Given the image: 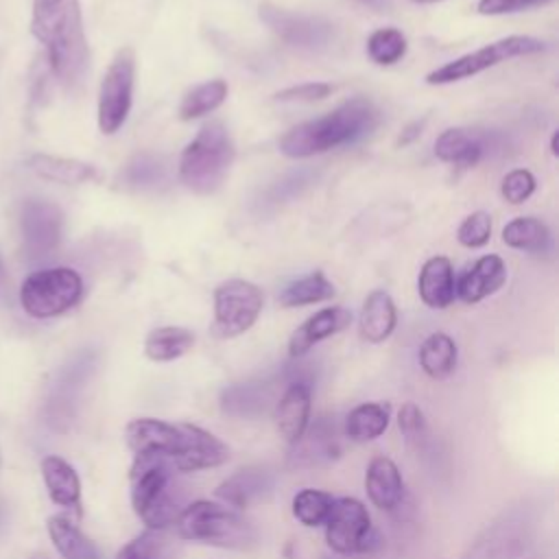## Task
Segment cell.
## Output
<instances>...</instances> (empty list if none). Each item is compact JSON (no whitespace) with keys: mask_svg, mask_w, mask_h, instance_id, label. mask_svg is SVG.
<instances>
[{"mask_svg":"<svg viewBox=\"0 0 559 559\" xmlns=\"http://www.w3.org/2000/svg\"><path fill=\"white\" fill-rule=\"evenodd\" d=\"M133 461H162L175 472L212 469L229 459V448L210 430L188 421L135 417L124 428Z\"/></svg>","mask_w":559,"mask_h":559,"instance_id":"cell-1","label":"cell"},{"mask_svg":"<svg viewBox=\"0 0 559 559\" xmlns=\"http://www.w3.org/2000/svg\"><path fill=\"white\" fill-rule=\"evenodd\" d=\"M31 33L44 46L55 79L72 90L90 63L79 0H33Z\"/></svg>","mask_w":559,"mask_h":559,"instance_id":"cell-2","label":"cell"},{"mask_svg":"<svg viewBox=\"0 0 559 559\" xmlns=\"http://www.w3.org/2000/svg\"><path fill=\"white\" fill-rule=\"evenodd\" d=\"M378 122V111L367 98H352L325 116L306 120L280 138L286 157H310L330 148L352 144L367 135Z\"/></svg>","mask_w":559,"mask_h":559,"instance_id":"cell-3","label":"cell"},{"mask_svg":"<svg viewBox=\"0 0 559 559\" xmlns=\"http://www.w3.org/2000/svg\"><path fill=\"white\" fill-rule=\"evenodd\" d=\"M177 535L188 542L229 550H249L258 544L255 526L234 507L214 500L186 504L175 520Z\"/></svg>","mask_w":559,"mask_h":559,"instance_id":"cell-4","label":"cell"},{"mask_svg":"<svg viewBox=\"0 0 559 559\" xmlns=\"http://www.w3.org/2000/svg\"><path fill=\"white\" fill-rule=\"evenodd\" d=\"M234 155L236 148L227 127L218 120H210L181 151L179 179L197 194H212L223 186Z\"/></svg>","mask_w":559,"mask_h":559,"instance_id":"cell-5","label":"cell"},{"mask_svg":"<svg viewBox=\"0 0 559 559\" xmlns=\"http://www.w3.org/2000/svg\"><path fill=\"white\" fill-rule=\"evenodd\" d=\"M175 474L177 472L162 461L131 463V507L151 531L173 526L186 507Z\"/></svg>","mask_w":559,"mask_h":559,"instance_id":"cell-6","label":"cell"},{"mask_svg":"<svg viewBox=\"0 0 559 559\" xmlns=\"http://www.w3.org/2000/svg\"><path fill=\"white\" fill-rule=\"evenodd\" d=\"M83 277L70 266L31 273L20 286V306L33 319H52L72 310L83 297Z\"/></svg>","mask_w":559,"mask_h":559,"instance_id":"cell-7","label":"cell"},{"mask_svg":"<svg viewBox=\"0 0 559 559\" xmlns=\"http://www.w3.org/2000/svg\"><path fill=\"white\" fill-rule=\"evenodd\" d=\"M323 526L330 550L341 557L373 555L384 546V539L373 526L367 507L352 496L334 498L332 511Z\"/></svg>","mask_w":559,"mask_h":559,"instance_id":"cell-8","label":"cell"},{"mask_svg":"<svg viewBox=\"0 0 559 559\" xmlns=\"http://www.w3.org/2000/svg\"><path fill=\"white\" fill-rule=\"evenodd\" d=\"M533 537V515L520 504L504 509L467 546L461 559H522Z\"/></svg>","mask_w":559,"mask_h":559,"instance_id":"cell-9","label":"cell"},{"mask_svg":"<svg viewBox=\"0 0 559 559\" xmlns=\"http://www.w3.org/2000/svg\"><path fill=\"white\" fill-rule=\"evenodd\" d=\"M544 41L531 35H509L498 41H491L478 50H472L459 59H452L437 70L426 74L428 85H445L454 81L469 79L487 68H493L502 61L515 59V57H526V55H537L544 52Z\"/></svg>","mask_w":559,"mask_h":559,"instance_id":"cell-10","label":"cell"},{"mask_svg":"<svg viewBox=\"0 0 559 559\" xmlns=\"http://www.w3.org/2000/svg\"><path fill=\"white\" fill-rule=\"evenodd\" d=\"M135 83V55L133 48H120L109 61L100 90H98V129L105 135L116 133L131 111Z\"/></svg>","mask_w":559,"mask_h":559,"instance_id":"cell-11","label":"cell"},{"mask_svg":"<svg viewBox=\"0 0 559 559\" xmlns=\"http://www.w3.org/2000/svg\"><path fill=\"white\" fill-rule=\"evenodd\" d=\"M264 306L262 290L247 280H227L214 288V323L216 338H234L247 332L260 317Z\"/></svg>","mask_w":559,"mask_h":559,"instance_id":"cell-12","label":"cell"},{"mask_svg":"<svg viewBox=\"0 0 559 559\" xmlns=\"http://www.w3.org/2000/svg\"><path fill=\"white\" fill-rule=\"evenodd\" d=\"M260 20L288 46L304 50H321L328 48L334 39V26L325 17L308 15L299 11H288L271 2H262L258 7Z\"/></svg>","mask_w":559,"mask_h":559,"instance_id":"cell-13","label":"cell"},{"mask_svg":"<svg viewBox=\"0 0 559 559\" xmlns=\"http://www.w3.org/2000/svg\"><path fill=\"white\" fill-rule=\"evenodd\" d=\"M20 231L24 255L44 260L52 255L63 236V212L46 199H26L20 207Z\"/></svg>","mask_w":559,"mask_h":559,"instance_id":"cell-14","label":"cell"},{"mask_svg":"<svg viewBox=\"0 0 559 559\" xmlns=\"http://www.w3.org/2000/svg\"><path fill=\"white\" fill-rule=\"evenodd\" d=\"M94 371V354L83 352L74 356L61 371L46 402V424L55 430H68L76 413L79 391Z\"/></svg>","mask_w":559,"mask_h":559,"instance_id":"cell-15","label":"cell"},{"mask_svg":"<svg viewBox=\"0 0 559 559\" xmlns=\"http://www.w3.org/2000/svg\"><path fill=\"white\" fill-rule=\"evenodd\" d=\"M341 456L338 430L336 426L321 417L314 424H308L304 435L290 443L288 465L290 467H321L334 463Z\"/></svg>","mask_w":559,"mask_h":559,"instance_id":"cell-16","label":"cell"},{"mask_svg":"<svg viewBox=\"0 0 559 559\" xmlns=\"http://www.w3.org/2000/svg\"><path fill=\"white\" fill-rule=\"evenodd\" d=\"M275 487V476L264 467H242L227 476L216 489V498L234 509H247L269 500Z\"/></svg>","mask_w":559,"mask_h":559,"instance_id":"cell-17","label":"cell"},{"mask_svg":"<svg viewBox=\"0 0 559 559\" xmlns=\"http://www.w3.org/2000/svg\"><path fill=\"white\" fill-rule=\"evenodd\" d=\"M352 323V312L343 306H328L310 314L301 325H297L288 338V356L301 358L306 356L317 343L328 336L338 334Z\"/></svg>","mask_w":559,"mask_h":559,"instance_id":"cell-18","label":"cell"},{"mask_svg":"<svg viewBox=\"0 0 559 559\" xmlns=\"http://www.w3.org/2000/svg\"><path fill=\"white\" fill-rule=\"evenodd\" d=\"M312 408V389L308 380H290L280 400L275 402V424L280 435L295 443L310 424Z\"/></svg>","mask_w":559,"mask_h":559,"instance_id":"cell-19","label":"cell"},{"mask_svg":"<svg viewBox=\"0 0 559 559\" xmlns=\"http://www.w3.org/2000/svg\"><path fill=\"white\" fill-rule=\"evenodd\" d=\"M365 491L369 502L380 511H395L404 500V478L393 459L378 454L365 469Z\"/></svg>","mask_w":559,"mask_h":559,"instance_id":"cell-20","label":"cell"},{"mask_svg":"<svg viewBox=\"0 0 559 559\" xmlns=\"http://www.w3.org/2000/svg\"><path fill=\"white\" fill-rule=\"evenodd\" d=\"M507 282V264L500 255L487 253L478 258L456 282V297L465 304H478L498 293Z\"/></svg>","mask_w":559,"mask_h":559,"instance_id":"cell-21","label":"cell"},{"mask_svg":"<svg viewBox=\"0 0 559 559\" xmlns=\"http://www.w3.org/2000/svg\"><path fill=\"white\" fill-rule=\"evenodd\" d=\"M417 293L419 299L432 310H443L454 301L456 280L452 262L445 255H435L424 262L417 277Z\"/></svg>","mask_w":559,"mask_h":559,"instance_id":"cell-22","label":"cell"},{"mask_svg":"<svg viewBox=\"0 0 559 559\" xmlns=\"http://www.w3.org/2000/svg\"><path fill=\"white\" fill-rule=\"evenodd\" d=\"M41 478L48 491V498L63 509H70L81 515V478L76 469L61 456L48 454L41 459Z\"/></svg>","mask_w":559,"mask_h":559,"instance_id":"cell-23","label":"cell"},{"mask_svg":"<svg viewBox=\"0 0 559 559\" xmlns=\"http://www.w3.org/2000/svg\"><path fill=\"white\" fill-rule=\"evenodd\" d=\"M487 153V138L472 131V129H445L437 140H435V155L441 162L469 168L476 166L483 155Z\"/></svg>","mask_w":559,"mask_h":559,"instance_id":"cell-24","label":"cell"},{"mask_svg":"<svg viewBox=\"0 0 559 559\" xmlns=\"http://www.w3.org/2000/svg\"><path fill=\"white\" fill-rule=\"evenodd\" d=\"M28 168L46 181L66 183V186L100 181V170L96 166L81 159H72V157L35 153L28 157Z\"/></svg>","mask_w":559,"mask_h":559,"instance_id":"cell-25","label":"cell"},{"mask_svg":"<svg viewBox=\"0 0 559 559\" xmlns=\"http://www.w3.org/2000/svg\"><path fill=\"white\" fill-rule=\"evenodd\" d=\"M397 325V310L386 290H371L360 308L358 332L367 343L386 341Z\"/></svg>","mask_w":559,"mask_h":559,"instance_id":"cell-26","label":"cell"},{"mask_svg":"<svg viewBox=\"0 0 559 559\" xmlns=\"http://www.w3.org/2000/svg\"><path fill=\"white\" fill-rule=\"evenodd\" d=\"M391 421V406L386 402H362L354 406L345 421H343V435L349 441L367 443L378 439Z\"/></svg>","mask_w":559,"mask_h":559,"instance_id":"cell-27","label":"cell"},{"mask_svg":"<svg viewBox=\"0 0 559 559\" xmlns=\"http://www.w3.org/2000/svg\"><path fill=\"white\" fill-rule=\"evenodd\" d=\"M417 360L421 371L432 380H445L456 369L459 349L450 334L432 332L428 334L417 352Z\"/></svg>","mask_w":559,"mask_h":559,"instance_id":"cell-28","label":"cell"},{"mask_svg":"<svg viewBox=\"0 0 559 559\" xmlns=\"http://www.w3.org/2000/svg\"><path fill=\"white\" fill-rule=\"evenodd\" d=\"M46 528L52 546L63 559H98V550L92 539L68 515H50Z\"/></svg>","mask_w":559,"mask_h":559,"instance_id":"cell-29","label":"cell"},{"mask_svg":"<svg viewBox=\"0 0 559 559\" xmlns=\"http://www.w3.org/2000/svg\"><path fill=\"white\" fill-rule=\"evenodd\" d=\"M271 404V391L264 382L231 384L221 393V408L231 417H258Z\"/></svg>","mask_w":559,"mask_h":559,"instance_id":"cell-30","label":"cell"},{"mask_svg":"<svg viewBox=\"0 0 559 559\" xmlns=\"http://www.w3.org/2000/svg\"><path fill=\"white\" fill-rule=\"evenodd\" d=\"M194 345V334L181 325H162L146 334L144 356L153 362H170L188 354Z\"/></svg>","mask_w":559,"mask_h":559,"instance_id":"cell-31","label":"cell"},{"mask_svg":"<svg viewBox=\"0 0 559 559\" xmlns=\"http://www.w3.org/2000/svg\"><path fill=\"white\" fill-rule=\"evenodd\" d=\"M502 242L511 249L544 253L550 249V229L535 216H518L502 227Z\"/></svg>","mask_w":559,"mask_h":559,"instance_id":"cell-32","label":"cell"},{"mask_svg":"<svg viewBox=\"0 0 559 559\" xmlns=\"http://www.w3.org/2000/svg\"><path fill=\"white\" fill-rule=\"evenodd\" d=\"M334 293H336L334 284L321 271H312L295 282H290L288 286H284L277 301L284 308H297V306L328 301L334 297Z\"/></svg>","mask_w":559,"mask_h":559,"instance_id":"cell-33","label":"cell"},{"mask_svg":"<svg viewBox=\"0 0 559 559\" xmlns=\"http://www.w3.org/2000/svg\"><path fill=\"white\" fill-rule=\"evenodd\" d=\"M227 98V83L223 79H212L205 83L194 85L186 92V96L179 103V118L181 120H194L201 118L214 109H218Z\"/></svg>","mask_w":559,"mask_h":559,"instance_id":"cell-34","label":"cell"},{"mask_svg":"<svg viewBox=\"0 0 559 559\" xmlns=\"http://www.w3.org/2000/svg\"><path fill=\"white\" fill-rule=\"evenodd\" d=\"M332 504H334V496L323 491V489H314V487H306V489H299L295 496H293V504H290V511H293V518L308 526V528H317V526H323L330 511H332Z\"/></svg>","mask_w":559,"mask_h":559,"instance_id":"cell-35","label":"cell"},{"mask_svg":"<svg viewBox=\"0 0 559 559\" xmlns=\"http://www.w3.org/2000/svg\"><path fill=\"white\" fill-rule=\"evenodd\" d=\"M120 181L124 188L148 190L157 188L166 181V166L153 153H138L120 173Z\"/></svg>","mask_w":559,"mask_h":559,"instance_id":"cell-36","label":"cell"},{"mask_svg":"<svg viewBox=\"0 0 559 559\" xmlns=\"http://www.w3.org/2000/svg\"><path fill=\"white\" fill-rule=\"evenodd\" d=\"M408 41L400 28L384 26L369 35L367 39V55L378 66H393L406 55Z\"/></svg>","mask_w":559,"mask_h":559,"instance_id":"cell-37","label":"cell"},{"mask_svg":"<svg viewBox=\"0 0 559 559\" xmlns=\"http://www.w3.org/2000/svg\"><path fill=\"white\" fill-rule=\"evenodd\" d=\"M116 559H168V544L162 531H142L127 542Z\"/></svg>","mask_w":559,"mask_h":559,"instance_id":"cell-38","label":"cell"},{"mask_svg":"<svg viewBox=\"0 0 559 559\" xmlns=\"http://www.w3.org/2000/svg\"><path fill=\"white\" fill-rule=\"evenodd\" d=\"M456 238L463 247H469V249H478V247L487 245V240L491 238V216L483 210L472 212L459 225Z\"/></svg>","mask_w":559,"mask_h":559,"instance_id":"cell-39","label":"cell"},{"mask_svg":"<svg viewBox=\"0 0 559 559\" xmlns=\"http://www.w3.org/2000/svg\"><path fill=\"white\" fill-rule=\"evenodd\" d=\"M397 426L404 435V439L413 445V448H421L426 437H428V424L424 417V411L415 404V402H406L402 404V408L397 411Z\"/></svg>","mask_w":559,"mask_h":559,"instance_id":"cell-40","label":"cell"},{"mask_svg":"<svg viewBox=\"0 0 559 559\" xmlns=\"http://www.w3.org/2000/svg\"><path fill=\"white\" fill-rule=\"evenodd\" d=\"M500 192L504 197V201L520 205L524 203L533 192H535V177L531 170L526 168H513L502 177V186Z\"/></svg>","mask_w":559,"mask_h":559,"instance_id":"cell-41","label":"cell"},{"mask_svg":"<svg viewBox=\"0 0 559 559\" xmlns=\"http://www.w3.org/2000/svg\"><path fill=\"white\" fill-rule=\"evenodd\" d=\"M332 85L328 83H301V85H293L286 87L282 92L275 94V100L280 103H314V100H323L325 96H330Z\"/></svg>","mask_w":559,"mask_h":559,"instance_id":"cell-42","label":"cell"},{"mask_svg":"<svg viewBox=\"0 0 559 559\" xmlns=\"http://www.w3.org/2000/svg\"><path fill=\"white\" fill-rule=\"evenodd\" d=\"M552 0H478L476 11L483 15H504V13H520L535 7H544Z\"/></svg>","mask_w":559,"mask_h":559,"instance_id":"cell-43","label":"cell"},{"mask_svg":"<svg viewBox=\"0 0 559 559\" xmlns=\"http://www.w3.org/2000/svg\"><path fill=\"white\" fill-rule=\"evenodd\" d=\"M308 181H310V179H308V173H306V170L293 173V175H288L286 179L277 181V186H273V188L269 190V199H271L273 203H280V201L293 197L295 192H299Z\"/></svg>","mask_w":559,"mask_h":559,"instance_id":"cell-44","label":"cell"},{"mask_svg":"<svg viewBox=\"0 0 559 559\" xmlns=\"http://www.w3.org/2000/svg\"><path fill=\"white\" fill-rule=\"evenodd\" d=\"M421 127H424V120H415V122H411V124L402 131V135L397 138V144H400V146L411 144V142L421 133Z\"/></svg>","mask_w":559,"mask_h":559,"instance_id":"cell-45","label":"cell"},{"mask_svg":"<svg viewBox=\"0 0 559 559\" xmlns=\"http://www.w3.org/2000/svg\"><path fill=\"white\" fill-rule=\"evenodd\" d=\"M360 4H367V7H373V9H382L384 7V0H356Z\"/></svg>","mask_w":559,"mask_h":559,"instance_id":"cell-46","label":"cell"},{"mask_svg":"<svg viewBox=\"0 0 559 559\" xmlns=\"http://www.w3.org/2000/svg\"><path fill=\"white\" fill-rule=\"evenodd\" d=\"M557 140H559V133L555 131V133H552V138H550V151H552V155H557V153H559V148H557Z\"/></svg>","mask_w":559,"mask_h":559,"instance_id":"cell-47","label":"cell"},{"mask_svg":"<svg viewBox=\"0 0 559 559\" xmlns=\"http://www.w3.org/2000/svg\"><path fill=\"white\" fill-rule=\"evenodd\" d=\"M4 286V264H2V258H0V288Z\"/></svg>","mask_w":559,"mask_h":559,"instance_id":"cell-48","label":"cell"},{"mask_svg":"<svg viewBox=\"0 0 559 559\" xmlns=\"http://www.w3.org/2000/svg\"><path fill=\"white\" fill-rule=\"evenodd\" d=\"M31 559H50L48 555H44V552H35Z\"/></svg>","mask_w":559,"mask_h":559,"instance_id":"cell-49","label":"cell"},{"mask_svg":"<svg viewBox=\"0 0 559 559\" xmlns=\"http://www.w3.org/2000/svg\"><path fill=\"white\" fill-rule=\"evenodd\" d=\"M2 524H4V509L0 507V531H2Z\"/></svg>","mask_w":559,"mask_h":559,"instance_id":"cell-50","label":"cell"},{"mask_svg":"<svg viewBox=\"0 0 559 559\" xmlns=\"http://www.w3.org/2000/svg\"><path fill=\"white\" fill-rule=\"evenodd\" d=\"M413 2H419V4H428V2H439V0H413Z\"/></svg>","mask_w":559,"mask_h":559,"instance_id":"cell-51","label":"cell"}]
</instances>
